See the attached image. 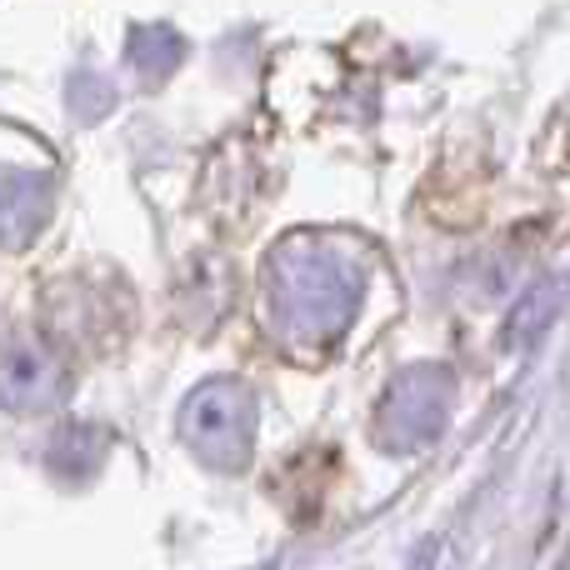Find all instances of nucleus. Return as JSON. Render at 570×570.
<instances>
[]
</instances>
